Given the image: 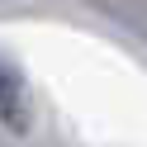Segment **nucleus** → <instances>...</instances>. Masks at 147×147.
Returning a JSON list of instances; mask_svg holds the SVG:
<instances>
[{
    "label": "nucleus",
    "instance_id": "1",
    "mask_svg": "<svg viewBox=\"0 0 147 147\" xmlns=\"http://www.w3.org/2000/svg\"><path fill=\"white\" fill-rule=\"evenodd\" d=\"M0 123L10 133H29L33 109H29V81L10 52H0Z\"/></svg>",
    "mask_w": 147,
    "mask_h": 147
}]
</instances>
